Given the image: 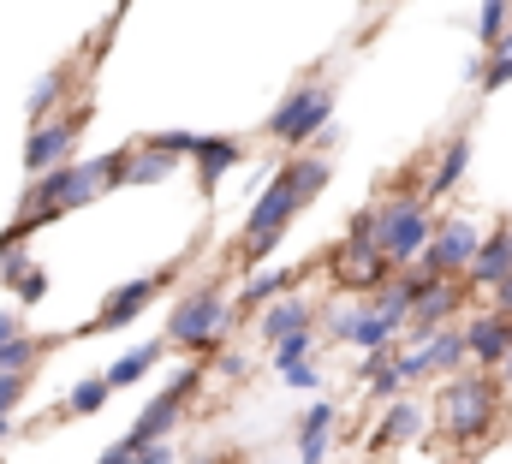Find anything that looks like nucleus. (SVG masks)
I'll return each mask as SVG.
<instances>
[{"label":"nucleus","instance_id":"obj_1","mask_svg":"<svg viewBox=\"0 0 512 464\" xmlns=\"http://www.w3.org/2000/svg\"><path fill=\"white\" fill-rule=\"evenodd\" d=\"M328 179H334V155H316V149L286 155V161L274 167V179L251 197V215H245L239 244H233V262H239L245 274L268 268V256L280 250L286 227H292V221H298L322 191H328Z\"/></svg>","mask_w":512,"mask_h":464},{"label":"nucleus","instance_id":"obj_2","mask_svg":"<svg viewBox=\"0 0 512 464\" xmlns=\"http://www.w3.org/2000/svg\"><path fill=\"white\" fill-rule=\"evenodd\" d=\"M429 417H435V435L459 453H477L501 435V417H507V387L489 375V369H465L453 381L435 387L429 399Z\"/></svg>","mask_w":512,"mask_h":464},{"label":"nucleus","instance_id":"obj_3","mask_svg":"<svg viewBox=\"0 0 512 464\" xmlns=\"http://www.w3.org/2000/svg\"><path fill=\"white\" fill-rule=\"evenodd\" d=\"M233 322H239V310H233V298H227V280H203V286H191V292L173 298L161 340L173 351H185V357H215Z\"/></svg>","mask_w":512,"mask_h":464},{"label":"nucleus","instance_id":"obj_4","mask_svg":"<svg viewBox=\"0 0 512 464\" xmlns=\"http://www.w3.org/2000/svg\"><path fill=\"white\" fill-rule=\"evenodd\" d=\"M334 125V78H322V72H310V78H298L286 96H280V108L262 119V137L268 143H280V149H292V155H304V149H316V137Z\"/></svg>","mask_w":512,"mask_h":464},{"label":"nucleus","instance_id":"obj_5","mask_svg":"<svg viewBox=\"0 0 512 464\" xmlns=\"http://www.w3.org/2000/svg\"><path fill=\"white\" fill-rule=\"evenodd\" d=\"M429 238H435V209L423 203V191L399 185V191H387L382 203H376V250H382L399 274L423 262Z\"/></svg>","mask_w":512,"mask_h":464},{"label":"nucleus","instance_id":"obj_6","mask_svg":"<svg viewBox=\"0 0 512 464\" xmlns=\"http://www.w3.org/2000/svg\"><path fill=\"white\" fill-rule=\"evenodd\" d=\"M197 387H203V363H185L137 417H131L126 441L137 447V453H149V447H161V441H173V429L191 417V405H197Z\"/></svg>","mask_w":512,"mask_h":464},{"label":"nucleus","instance_id":"obj_7","mask_svg":"<svg viewBox=\"0 0 512 464\" xmlns=\"http://www.w3.org/2000/svg\"><path fill=\"white\" fill-rule=\"evenodd\" d=\"M90 96H78L72 108L60 119H42V125H30L24 131V179H42V173H54V167H66L72 161V149H78V137L90 131Z\"/></svg>","mask_w":512,"mask_h":464},{"label":"nucleus","instance_id":"obj_8","mask_svg":"<svg viewBox=\"0 0 512 464\" xmlns=\"http://www.w3.org/2000/svg\"><path fill=\"white\" fill-rule=\"evenodd\" d=\"M477 250H483V221L477 215H465V209L435 215V238H429L417 274H429V280H465L471 262H477Z\"/></svg>","mask_w":512,"mask_h":464},{"label":"nucleus","instance_id":"obj_9","mask_svg":"<svg viewBox=\"0 0 512 464\" xmlns=\"http://www.w3.org/2000/svg\"><path fill=\"white\" fill-rule=\"evenodd\" d=\"M179 268H185V256H179V262H167V268H155V274H137V280H126V286H114V292H108V304H102L78 334H120V328H131V322L155 304V292H167V286L179 280Z\"/></svg>","mask_w":512,"mask_h":464},{"label":"nucleus","instance_id":"obj_10","mask_svg":"<svg viewBox=\"0 0 512 464\" xmlns=\"http://www.w3.org/2000/svg\"><path fill=\"white\" fill-rule=\"evenodd\" d=\"M328 274H334L340 298H376V292H382L399 268L387 262L370 238H340V250L328 256Z\"/></svg>","mask_w":512,"mask_h":464},{"label":"nucleus","instance_id":"obj_11","mask_svg":"<svg viewBox=\"0 0 512 464\" xmlns=\"http://www.w3.org/2000/svg\"><path fill=\"white\" fill-rule=\"evenodd\" d=\"M429 429H435L429 405H423L417 393H405V399H393L382 417H376V429H370V441H364V447H370L376 459H387V453H405V447H417Z\"/></svg>","mask_w":512,"mask_h":464},{"label":"nucleus","instance_id":"obj_12","mask_svg":"<svg viewBox=\"0 0 512 464\" xmlns=\"http://www.w3.org/2000/svg\"><path fill=\"white\" fill-rule=\"evenodd\" d=\"M471 298H477V292H471L465 280H435V286L417 298L405 340H429V334H441V328H459V322H465V310H471Z\"/></svg>","mask_w":512,"mask_h":464},{"label":"nucleus","instance_id":"obj_13","mask_svg":"<svg viewBox=\"0 0 512 464\" xmlns=\"http://www.w3.org/2000/svg\"><path fill=\"white\" fill-rule=\"evenodd\" d=\"M298 334H322V304L304 298V292H286V298H274V304L256 316V340L268 351L280 346V340H298Z\"/></svg>","mask_w":512,"mask_h":464},{"label":"nucleus","instance_id":"obj_14","mask_svg":"<svg viewBox=\"0 0 512 464\" xmlns=\"http://www.w3.org/2000/svg\"><path fill=\"white\" fill-rule=\"evenodd\" d=\"M465 173H471V131H453L435 155H429V173H423V203L435 209V203H447L459 185H465Z\"/></svg>","mask_w":512,"mask_h":464},{"label":"nucleus","instance_id":"obj_15","mask_svg":"<svg viewBox=\"0 0 512 464\" xmlns=\"http://www.w3.org/2000/svg\"><path fill=\"white\" fill-rule=\"evenodd\" d=\"M465 346H471V369H489V375H495L512 357V322L477 304V310L465 316Z\"/></svg>","mask_w":512,"mask_h":464},{"label":"nucleus","instance_id":"obj_16","mask_svg":"<svg viewBox=\"0 0 512 464\" xmlns=\"http://www.w3.org/2000/svg\"><path fill=\"white\" fill-rule=\"evenodd\" d=\"M501 280H512V238H507V215H495V227L483 232V250H477V262H471V274H465V286L477 292V298H489Z\"/></svg>","mask_w":512,"mask_h":464},{"label":"nucleus","instance_id":"obj_17","mask_svg":"<svg viewBox=\"0 0 512 464\" xmlns=\"http://www.w3.org/2000/svg\"><path fill=\"white\" fill-rule=\"evenodd\" d=\"M239 161H245V137H203V149L191 155V167H197V197L215 203L221 179H227Z\"/></svg>","mask_w":512,"mask_h":464},{"label":"nucleus","instance_id":"obj_18","mask_svg":"<svg viewBox=\"0 0 512 464\" xmlns=\"http://www.w3.org/2000/svg\"><path fill=\"white\" fill-rule=\"evenodd\" d=\"M298 280H304V268H256V274H245V286H239L233 310H239V316H262L274 298L298 292Z\"/></svg>","mask_w":512,"mask_h":464},{"label":"nucleus","instance_id":"obj_19","mask_svg":"<svg viewBox=\"0 0 512 464\" xmlns=\"http://www.w3.org/2000/svg\"><path fill=\"white\" fill-rule=\"evenodd\" d=\"M72 84H78V66H72V60H66V66H54L48 78H36V84H30V96H24V114H30V125L66 114V90H72Z\"/></svg>","mask_w":512,"mask_h":464},{"label":"nucleus","instance_id":"obj_20","mask_svg":"<svg viewBox=\"0 0 512 464\" xmlns=\"http://www.w3.org/2000/svg\"><path fill=\"white\" fill-rule=\"evenodd\" d=\"M423 346H429V369H435V387L471 369V346H465V322H459V328H441V334H429Z\"/></svg>","mask_w":512,"mask_h":464},{"label":"nucleus","instance_id":"obj_21","mask_svg":"<svg viewBox=\"0 0 512 464\" xmlns=\"http://www.w3.org/2000/svg\"><path fill=\"white\" fill-rule=\"evenodd\" d=\"M167 357H173V346H167V340H149V346L126 351V357H120V363L108 369V387H114V393H120V387H137V381H143L149 369H161Z\"/></svg>","mask_w":512,"mask_h":464},{"label":"nucleus","instance_id":"obj_22","mask_svg":"<svg viewBox=\"0 0 512 464\" xmlns=\"http://www.w3.org/2000/svg\"><path fill=\"white\" fill-rule=\"evenodd\" d=\"M54 346H60V340H48V334H30V328H24L18 340H6V346H0V375H30V369H36Z\"/></svg>","mask_w":512,"mask_h":464},{"label":"nucleus","instance_id":"obj_23","mask_svg":"<svg viewBox=\"0 0 512 464\" xmlns=\"http://www.w3.org/2000/svg\"><path fill=\"white\" fill-rule=\"evenodd\" d=\"M114 399V387H108V375H84L66 399H60V417H96L102 405Z\"/></svg>","mask_w":512,"mask_h":464},{"label":"nucleus","instance_id":"obj_24","mask_svg":"<svg viewBox=\"0 0 512 464\" xmlns=\"http://www.w3.org/2000/svg\"><path fill=\"white\" fill-rule=\"evenodd\" d=\"M179 173V161L173 155H161V149H143L137 143V155H131L126 167V191H137V185H161V179H173Z\"/></svg>","mask_w":512,"mask_h":464},{"label":"nucleus","instance_id":"obj_25","mask_svg":"<svg viewBox=\"0 0 512 464\" xmlns=\"http://www.w3.org/2000/svg\"><path fill=\"white\" fill-rule=\"evenodd\" d=\"M512 36V0H483L477 6V48L489 54L495 42H507Z\"/></svg>","mask_w":512,"mask_h":464},{"label":"nucleus","instance_id":"obj_26","mask_svg":"<svg viewBox=\"0 0 512 464\" xmlns=\"http://www.w3.org/2000/svg\"><path fill=\"white\" fill-rule=\"evenodd\" d=\"M358 316H364V298H346V304H322V334H328L334 346H346V340H352V328H358Z\"/></svg>","mask_w":512,"mask_h":464},{"label":"nucleus","instance_id":"obj_27","mask_svg":"<svg viewBox=\"0 0 512 464\" xmlns=\"http://www.w3.org/2000/svg\"><path fill=\"white\" fill-rule=\"evenodd\" d=\"M405 393H411V387H405V381H399V369H393V357H387L382 369H370V375H364V399H370V405H393V399H405Z\"/></svg>","mask_w":512,"mask_h":464},{"label":"nucleus","instance_id":"obj_28","mask_svg":"<svg viewBox=\"0 0 512 464\" xmlns=\"http://www.w3.org/2000/svg\"><path fill=\"white\" fill-rule=\"evenodd\" d=\"M512 84V36L507 42H495L489 54H483V78H477V90L483 96H495V90H507Z\"/></svg>","mask_w":512,"mask_h":464},{"label":"nucleus","instance_id":"obj_29","mask_svg":"<svg viewBox=\"0 0 512 464\" xmlns=\"http://www.w3.org/2000/svg\"><path fill=\"white\" fill-rule=\"evenodd\" d=\"M143 149H161V155H173V161H191L197 149H203V131H149V137H137Z\"/></svg>","mask_w":512,"mask_h":464},{"label":"nucleus","instance_id":"obj_30","mask_svg":"<svg viewBox=\"0 0 512 464\" xmlns=\"http://www.w3.org/2000/svg\"><path fill=\"white\" fill-rule=\"evenodd\" d=\"M316 351H322V334H298V340H280V346L268 351V363H274V375H286V369L310 363Z\"/></svg>","mask_w":512,"mask_h":464},{"label":"nucleus","instance_id":"obj_31","mask_svg":"<svg viewBox=\"0 0 512 464\" xmlns=\"http://www.w3.org/2000/svg\"><path fill=\"white\" fill-rule=\"evenodd\" d=\"M334 429H340V405L334 399H316V405L298 411V435H334Z\"/></svg>","mask_w":512,"mask_h":464},{"label":"nucleus","instance_id":"obj_32","mask_svg":"<svg viewBox=\"0 0 512 464\" xmlns=\"http://www.w3.org/2000/svg\"><path fill=\"white\" fill-rule=\"evenodd\" d=\"M48 286H54V280H48V268L36 262L30 274H18V280H12V298H18V304H42V298H48Z\"/></svg>","mask_w":512,"mask_h":464},{"label":"nucleus","instance_id":"obj_33","mask_svg":"<svg viewBox=\"0 0 512 464\" xmlns=\"http://www.w3.org/2000/svg\"><path fill=\"white\" fill-rule=\"evenodd\" d=\"M24 393H30V375H0V417L12 423V411L24 405Z\"/></svg>","mask_w":512,"mask_h":464},{"label":"nucleus","instance_id":"obj_34","mask_svg":"<svg viewBox=\"0 0 512 464\" xmlns=\"http://www.w3.org/2000/svg\"><path fill=\"white\" fill-rule=\"evenodd\" d=\"M215 369H221V375H227V381H251V357H245V351H215Z\"/></svg>","mask_w":512,"mask_h":464},{"label":"nucleus","instance_id":"obj_35","mask_svg":"<svg viewBox=\"0 0 512 464\" xmlns=\"http://www.w3.org/2000/svg\"><path fill=\"white\" fill-rule=\"evenodd\" d=\"M280 381H286V387H298V393H310V387H322V369H316V357H310V363H298V369H286Z\"/></svg>","mask_w":512,"mask_h":464},{"label":"nucleus","instance_id":"obj_36","mask_svg":"<svg viewBox=\"0 0 512 464\" xmlns=\"http://www.w3.org/2000/svg\"><path fill=\"white\" fill-rule=\"evenodd\" d=\"M483 310H495V316H507V322H512V280H501V286L483 298Z\"/></svg>","mask_w":512,"mask_h":464},{"label":"nucleus","instance_id":"obj_37","mask_svg":"<svg viewBox=\"0 0 512 464\" xmlns=\"http://www.w3.org/2000/svg\"><path fill=\"white\" fill-rule=\"evenodd\" d=\"M137 459H143V453H137V447H131L126 435H120V441H114V447H108V453H102L96 464H137Z\"/></svg>","mask_w":512,"mask_h":464},{"label":"nucleus","instance_id":"obj_38","mask_svg":"<svg viewBox=\"0 0 512 464\" xmlns=\"http://www.w3.org/2000/svg\"><path fill=\"white\" fill-rule=\"evenodd\" d=\"M18 334H24V322H18L12 310H0V346H6V340H18Z\"/></svg>","mask_w":512,"mask_h":464},{"label":"nucleus","instance_id":"obj_39","mask_svg":"<svg viewBox=\"0 0 512 464\" xmlns=\"http://www.w3.org/2000/svg\"><path fill=\"white\" fill-rule=\"evenodd\" d=\"M495 381H501V387H507V393H512V357H507V363H501V369H495Z\"/></svg>","mask_w":512,"mask_h":464},{"label":"nucleus","instance_id":"obj_40","mask_svg":"<svg viewBox=\"0 0 512 464\" xmlns=\"http://www.w3.org/2000/svg\"><path fill=\"white\" fill-rule=\"evenodd\" d=\"M6 435H12V423H6V417H0V441H6Z\"/></svg>","mask_w":512,"mask_h":464},{"label":"nucleus","instance_id":"obj_41","mask_svg":"<svg viewBox=\"0 0 512 464\" xmlns=\"http://www.w3.org/2000/svg\"><path fill=\"white\" fill-rule=\"evenodd\" d=\"M262 464H286V459H262Z\"/></svg>","mask_w":512,"mask_h":464},{"label":"nucleus","instance_id":"obj_42","mask_svg":"<svg viewBox=\"0 0 512 464\" xmlns=\"http://www.w3.org/2000/svg\"><path fill=\"white\" fill-rule=\"evenodd\" d=\"M197 464H221V459H197Z\"/></svg>","mask_w":512,"mask_h":464},{"label":"nucleus","instance_id":"obj_43","mask_svg":"<svg viewBox=\"0 0 512 464\" xmlns=\"http://www.w3.org/2000/svg\"><path fill=\"white\" fill-rule=\"evenodd\" d=\"M507 238H512V215H507Z\"/></svg>","mask_w":512,"mask_h":464}]
</instances>
